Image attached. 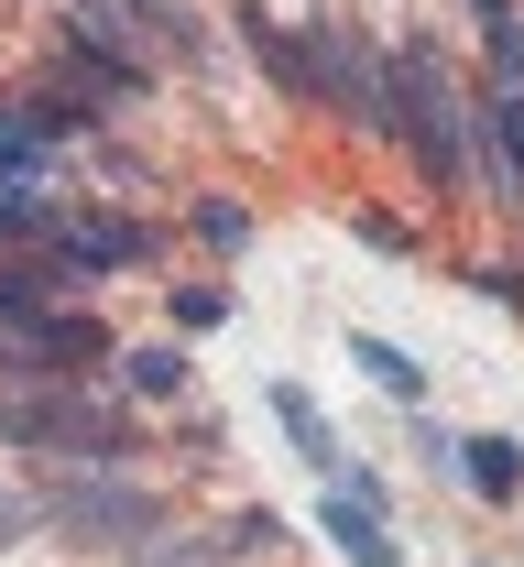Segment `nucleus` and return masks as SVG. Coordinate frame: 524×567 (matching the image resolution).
Masks as SVG:
<instances>
[{"label": "nucleus", "mask_w": 524, "mask_h": 567, "mask_svg": "<svg viewBox=\"0 0 524 567\" xmlns=\"http://www.w3.org/2000/svg\"><path fill=\"white\" fill-rule=\"evenodd\" d=\"M449 458L470 470V492H481V502H514L524 492V447H514V436H459Z\"/></svg>", "instance_id": "0eeeda50"}, {"label": "nucleus", "mask_w": 524, "mask_h": 567, "mask_svg": "<svg viewBox=\"0 0 524 567\" xmlns=\"http://www.w3.org/2000/svg\"><path fill=\"white\" fill-rule=\"evenodd\" d=\"M306 87H317L339 121H361V132L393 121V110H382V55L350 33V22H317V44H306Z\"/></svg>", "instance_id": "f03ea898"}, {"label": "nucleus", "mask_w": 524, "mask_h": 567, "mask_svg": "<svg viewBox=\"0 0 524 567\" xmlns=\"http://www.w3.org/2000/svg\"><path fill=\"white\" fill-rule=\"evenodd\" d=\"M481 121H492V197H514V208H524V87H492Z\"/></svg>", "instance_id": "423d86ee"}, {"label": "nucleus", "mask_w": 524, "mask_h": 567, "mask_svg": "<svg viewBox=\"0 0 524 567\" xmlns=\"http://www.w3.org/2000/svg\"><path fill=\"white\" fill-rule=\"evenodd\" d=\"M251 546H274V513H240L219 535H143L132 567H229V557H251Z\"/></svg>", "instance_id": "39448f33"}, {"label": "nucleus", "mask_w": 524, "mask_h": 567, "mask_svg": "<svg viewBox=\"0 0 524 567\" xmlns=\"http://www.w3.org/2000/svg\"><path fill=\"white\" fill-rule=\"evenodd\" d=\"M481 44H492V87H524V0H470Z\"/></svg>", "instance_id": "1a4fd4ad"}, {"label": "nucleus", "mask_w": 524, "mask_h": 567, "mask_svg": "<svg viewBox=\"0 0 524 567\" xmlns=\"http://www.w3.org/2000/svg\"><path fill=\"white\" fill-rule=\"evenodd\" d=\"M44 513L66 524L76 546H88V535H99V546H121V535H153V524H164V502H153L143 481H55Z\"/></svg>", "instance_id": "20e7f679"}, {"label": "nucleus", "mask_w": 524, "mask_h": 567, "mask_svg": "<svg viewBox=\"0 0 524 567\" xmlns=\"http://www.w3.org/2000/svg\"><path fill=\"white\" fill-rule=\"evenodd\" d=\"M350 360H361V371H372L382 393H427V371H415V360L393 350V339H350Z\"/></svg>", "instance_id": "9d476101"}, {"label": "nucleus", "mask_w": 524, "mask_h": 567, "mask_svg": "<svg viewBox=\"0 0 524 567\" xmlns=\"http://www.w3.org/2000/svg\"><path fill=\"white\" fill-rule=\"evenodd\" d=\"M328 535L350 546V567H393V535H382V513H372V502L328 492Z\"/></svg>", "instance_id": "6e6552de"}, {"label": "nucleus", "mask_w": 524, "mask_h": 567, "mask_svg": "<svg viewBox=\"0 0 524 567\" xmlns=\"http://www.w3.org/2000/svg\"><path fill=\"white\" fill-rule=\"evenodd\" d=\"M121 371H132V393H153V404L186 393V360H175V350H121Z\"/></svg>", "instance_id": "9b49d317"}, {"label": "nucleus", "mask_w": 524, "mask_h": 567, "mask_svg": "<svg viewBox=\"0 0 524 567\" xmlns=\"http://www.w3.org/2000/svg\"><path fill=\"white\" fill-rule=\"evenodd\" d=\"M382 132H404V153H415V175L438 186V197H459L470 186V132H459V87L449 66L427 55V44H404V55H382Z\"/></svg>", "instance_id": "f257e3e1"}, {"label": "nucleus", "mask_w": 524, "mask_h": 567, "mask_svg": "<svg viewBox=\"0 0 524 567\" xmlns=\"http://www.w3.org/2000/svg\"><path fill=\"white\" fill-rule=\"evenodd\" d=\"M22 524H33V502H11V492H0V546H22Z\"/></svg>", "instance_id": "2eb2a0df"}, {"label": "nucleus", "mask_w": 524, "mask_h": 567, "mask_svg": "<svg viewBox=\"0 0 524 567\" xmlns=\"http://www.w3.org/2000/svg\"><path fill=\"white\" fill-rule=\"evenodd\" d=\"M0 436H33L55 458H121V425L88 393H22V404H0Z\"/></svg>", "instance_id": "7ed1b4c3"}, {"label": "nucleus", "mask_w": 524, "mask_h": 567, "mask_svg": "<svg viewBox=\"0 0 524 567\" xmlns=\"http://www.w3.org/2000/svg\"><path fill=\"white\" fill-rule=\"evenodd\" d=\"M481 295H492V306H524V274L514 262H481Z\"/></svg>", "instance_id": "4468645a"}, {"label": "nucleus", "mask_w": 524, "mask_h": 567, "mask_svg": "<svg viewBox=\"0 0 524 567\" xmlns=\"http://www.w3.org/2000/svg\"><path fill=\"white\" fill-rule=\"evenodd\" d=\"M197 229H208V240H219V251H240V240H251V218L229 208V197H208V208H197Z\"/></svg>", "instance_id": "ddd939ff"}, {"label": "nucleus", "mask_w": 524, "mask_h": 567, "mask_svg": "<svg viewBox=\"0 0 524 567\" xmlns=\"http://www.w3.org/2000/svg\"><path fill=\"white\" fill-rule=\"evenodd\" d=\"M219 317H229L219 284H186V295H175V328H219Z\"/></svg>", "instance_id": "f8f14e48"}]
</instances>
